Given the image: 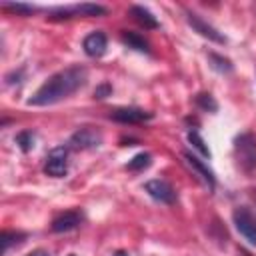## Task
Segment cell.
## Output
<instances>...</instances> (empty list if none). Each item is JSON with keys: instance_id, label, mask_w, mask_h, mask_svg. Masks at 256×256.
<instances>
[{"instance_id": "484cf974", "label": "cell", "mask_w": 256, "mask_h": 256, "mask_svg": "<svg viewBox=\"0 0 256 256\" xmlns=\"http://www.w3.org/2000/svg\"><path fill=\"white\" fill-rule=\"evenodd\" d=\"M68 256H76V254H68Z\"/></svg>"}, {"instance_id": "8fae6325", "label": "cell", "mask_w": 256, "mask_h": 256, "mask_svg": "<svg viewBox=\"0 0 256 256\" xmlns=\"http://www.w3.org/2000/svg\"><path fill=\"white\" fill-rule=\"evenodd\" d=\"M106 46H108L106 34L100 32V30L90 32V34L84 38V42H82V48H84V52H86L90 58H100V56H104Z\"/></svg>"}, {"instance_id": "2e32d148", "label": "cell", "mask_w": 256, "mask_h": 256, "mask_svg": "<svg viewBox=\"0 0 256 256\" xmlns=\"http://www.w3.org/2000/svg\"><path fill=\"white\" fill-rule=\"evenodd\" d=\"M208 60H210V64H212V68H214V70H218V72H222V74L232 72V62H230L228 58H224V56H218V54L210 52V54H208Z\"/></svg>"}, {"instance_id": "7a4b0ae2", "label": "cell", "mask_w": 256, "mask_h": 256, "mask_svg": "<svg viewBox=\"0 0 256 256\" xmlns=\"http://www.w3.org/2000/svg\"><path fill=\"white\" fill-rule=\"evenodd\" d=\"M234 154H236L238 166L244 172H252L256 168V136L240 134L234 140Z\"/></svg>"}, {"instance_id": "7c38bea8", "label": "cell", "mask_w": 256, "mask_h": 256, "mask_svg": "<svg viewBox=\"0 0 256 256\" xmlns=\"http://www.w3.org/2000/svg\"><path fill=\"white\" fill-rule=\"evenodd\" d=\"M184 160H186V164H188L192 170H196V172L200 174V178L208 184V188H210V190H214L216 180H214V172L208 168V164H204L200 158H196V156H194V154H190V152H184Z\"/></svg>"}, {"instance_id": "5bb4252c", "label": "cell", "mask_w": 256, "mask_h": 256, "mask_svg": "<svg viewBox=\"0 0 256 256\" xmlns=\"http://www.w3.org/2000/svg\"><path fill=\"white\" fill-rule=\"evenodd\" d=\"M120 40H122L128 48H134V50H138V52L150 54V44H148V40H144V36H140V34H136V32L122 30V32H120Z\"/></svg>"}, {"instance_id": "d6986e66", "label": "cell", "mask_w": 256, "mask_h": 256, "mask_svg": "<svg viewBox=\"0 0 256 256\" xmlns=\"http://www.w3.org/2000/svg\"><path fill=\"white\" fill-rule=\"evenodd\" d=\"M14 140H16V144L20 146L22 152H30L32 146H34V132H32V130H22V132L16 134Z\"/></svg>"}, {"instance_id": "e0dca14e", "label": "cell", "mask_w": 256, "mask_h": 256, "mask_svg": "<svg viewBox=\"0 0 256 256\" xmlns=\"http://www.w3.org/2000/svg\"><path fill=\"white\" fill-rule=\"evenodd\" d=\"M24 238H26V234H24V232H8V230H4V232H2V236H0L2 252H6L12 244H20Z\"/></svg>"}, {"instance_id": "cb8c5ba5", "label": "cell", "mask_w": 256, "mask_h": 256, "mask_svg": "<svg viewBox=\"0 0 256 256\" xmlns=\"http://www.w3.org/2000/svg\"><path fill=\"white\" fill-rule=\"evenodd\" d=\"M114 256H128V252H124V250H118Z\"/></svg>"}, {"instance_id": "277c9868", "label": "cell", "mask_w": 256, "mask_h": 256, "mask_svg": "<svg viewBox=\"0 0 256 256\" xmlns=\"http://www.w3.org/2000/svg\"><path fill=\"white\" fill-rule=\"evenodd\" d=\"M100 144H102V134L94 126L78 128L68 140V148L70 150H90V148H98Z\"/></svg>"}, {"instance_id": "603a6c76", "label": "cell", "mask_w": 256, "mask_h": 256, "mask_svg": "<svg viewBox=\"0 0 256 256\" xmlns=\"http://www.w3.org/2000/svg\"><path fill=\"white\" fill-rule=\"evenodd\" d=\"M26 256H50L46 250H42V248H38V250H32L30 254H26Z\"/></svg>"}, {"instance_id": "9c48e42d", "label": "cell", "mask_w": 256, "mask_h": 256, "mask_svg": "<svg viewBox=\"0 0 256 256\" xmlns=\"http://www.w3.org/2000/svg\"><path fill=\"white\" fill-rule=\"evenodd\" d=\"M186 20H188V24H190L200 36H204V38H208V40H212V42H216V44H224V42H226V38H224L214 26H210L208 22H204L198 14L188 12V14H186Z\"/></svg>"}, {"instance_id": "5b68a950", "label": "cell", "mask_w": 256, "mask_h": 256, "mask_svg": "<svg viewBox=\"0 0 256 256\" xmlns=\"http://www.w3.org/2000/svg\"><path fill=\"white\" fill-rule=\"evenodd\" d=\"M68 146H56L48 152L44 162V172L52 178H62L68 174Z\"/></svg>"}, {"instance_id": "d4e9b609", "label": "cell", "mask_w": 256, "mask_h": 256, "mask_svg": "<svg viewBox=\"0 0 256 256\" xmlns=\"http://www.w3.org/2000/svg\"><path fill=\"white\" fill-rule=\"evenodd\" d=\"M240 256H252L250 252H246V250H240Z\"/></svg>"}, {"instance_id": "9a60e30c", "label": "cell", "mask_w": 256, "mask_h": 256, "mask_svg": "<svg viewBox=\"0 0 256 256\" xmlns=\"http://www.w3.org/2000/svg\"><path fill=\"white\" fill-rule=\"evenodd\" d=\"M150 162H152V156H150L148 152H140V154H136V156L126 164V168L132 170V172H140V170L148 168Z\"/></svg>"}, {"instance_id": "52a82bcc", "label": "cell", "mask_w": 256, "mask_h": 256, "mask_svg": "<svg viewBox=\"0 0 256 256\" xmlns=\"http://www.w3.org/2000/svg\"><path fill=\"white\" fill-rule=\"evenodd\" d=\"M144 190H146L154 200H158V202H162V204H174V202H176V190H174L172 184L166 182V180H160V178L148 180V182L144 184Z\"/></svg>"}, {"instance_id": "ba28073f", "label": "cell", "mask_w": 256, "mask_h": 256, "mask_svg": "<svg viewBox=\"0 0 256 256\" xmlns=\"http://www.w3.org/2000/svg\"><path fill=\"white\" fill-rule=\"evenodd\" d=\"M154 114L144 110V108H136V106H124V108H116L110 112V118L122 124H140L150 120Z\"/></svg>"}, {"instance_id": "3957f363", "label": "cell", "mask_w": 256, "mask_h": 256, "mask_svg": "<svg viewBox=\"0 0 256 256\" xmlns=\"http://www.w3.org/2000/svg\"><path fill=\"white\" fill-rule=\"evenodd\" d=\"M106 8L100 4H90V2H82V4H74V6H62L50 12V20H66V18H74V16H104Z\"/></svg>"}, {"instance_id": "8992f818", "label": "cell", "mask_w": 256, "mask_h": 256, "mask_svg": "<svg viewBox=\"0 0 256 256\" xmlns=\"http://www.w3.org/2000/svg\"><path fill=\"white\" fill-rule=\"evenodd\" d=\"M232 220L236 230L252 244H256V216L252 210H248L246 206H240L232 212Z\"/></svg>"}, {"instance_id": "ffe728a7", "label": "cell", "mask_w": 256, "mask_h": 256, "mask_svg": "<svg viewBox=\"0 0 256 256\" xmlns=\"http://www.w3.org/2000/svg\"><path fill=\"white\" fill-rule=\"evenodd\" d=\"M196 104L202 108V110H208V112H216L218 110V104H216V100L212 98V94H206V92H200V94H196Z\"/></svg>"}, {"instance_id": "30bf717a", "label": "cell", "mask_w": 256, "mask_h": 256, "mask_svg": "<svg viewBox=\"0 0 256 256\" xmlns=\"http://www.w3.org/2000/svg\"><path fill=\"white\" fill-rule=\"evenodd\" d=\"M82 220H84L82 212H78V210H66V212L58 214L52 220V226L50 228H52V232H70V230L78 228L82 224Z\"/></svg>"}, {"instance_id": "ac0fdd59", "label": "cell", "mask_w": 256, "mask_h": 256, "mask_svg": "<svg viewBox=\"0 0 256 256\" xmlns=\"http://www.w3.org/2000/svg\"><path fill=\"white\" fill-rule=\"evenodd\" d=\"M2 10L6 12H14V14H20V16H28L32 12H36V8L32 4H20V2H2Z\"/></svg>"}, {"instance_id": "44dd1931", "label": "cell", "mask_w": 256, "mask_h": 256, "mask_svg": "<svg viewBox=\"0 0 256 256\" xmlns=\"http://www.w3.org/2000/svg\"><path fill=\"white\" fill-rule=\"evenodd\" d=\"M188 140H190V144L202 154V156H206V158H210V150H208V146L204 144V140H202V136L196 132V130H190L188 132Z\"/></svg>"}, {"instance_id": "4fadbf2b", "label": "cell", "mask_w": 256, "mask_h": 256, "mask_svg": "<svg viewBox=\"0 0 256 256\" xmlns=\"http://www.w3.org/2000/svg\"><path fill=\"white\" fill-rule=\"evenodd\" d=\"M130 16H132L140 26H144V28H148V30H154V28L160 26L158 20H156V16H154L148 8H144V6H130Z\"/></svg>"}, {"instance_id": "7402d4cb", "label": "cell", "mask_w": 256, "mask_h": 256, "mask_svg": "<svg viewBox=\"0 0 256 256\" xmlns=\"http://www.w3.org/2000/svg\"><path fill=\"white\" fill-rule=\"evenodd\" d=\"M110 92H112V86H110L108 82H104V84L96 86V90H94V98H98V100H104L106 96H110Z\"/></svg>"}, {"instance_id": "6da1fadb", "label": "cell", "mask_w": 256, "mask_h": 256, "mask_svg": "<svg viewBox=\"0 0 256 256\" xmlns=\"http://www.w3.org/2000/svg\"><path fill=\"white\" fill-rule=\"evenodd\" d=\"M88 80V70L84 66H68L52 74L34 94L28 98V106H50L80 90Z\"/></svg>"}]
</instances>
